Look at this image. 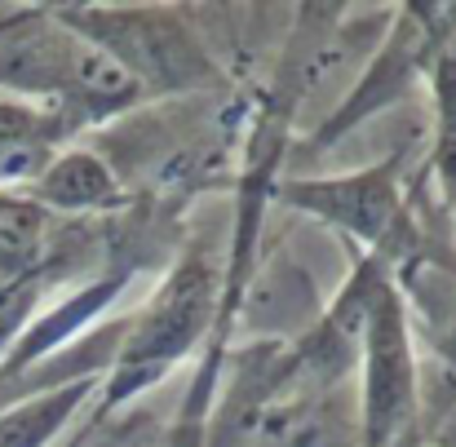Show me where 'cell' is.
Instances as JSON below:
<instances>
[{
    "mask_svg": "<svg viewBox=\"0 0 456 447\" xmlns=\"http://www.w3.org/2000/svg\"><path fill=\"white\" fill-rule=\"evenodd\" d=\"M0 85L22 93L27 107L53 116L71 138L147 107L129 71L94 40L71 31L53 9H36L9 31L0 49Z\"/></svg>",
    "mask_w": 456,
    "mask_h": 447,
    "instance_id": "1",
    "label": "cell"
},
{
    "mask_svg": "<svg viewBox=\"0 0 456 447\" xmlns=\"http://www.w3.org/2000/svg\"><path fill=\"white\" fill-rule=\"evenodd\" d=\"M222 301V266L204 240H191L173 271L159 280L147 305L125 323L107 372L98 381L102 412L134 403L155 381H164L195 345H208Z\"/></svg>",
    "mask_w": 456,
    "mask_h": 447,
    "instance_id": "2",
    "label": "cell"
},
{
    "mask_svg": "<svg viewBox=\"0 0 456 447\" xmlns=\"http://www.w3.org/2000/svg\"><path fill=\"white\" fill-rule=\"evenodd\" d=\"M71 31L94 40L107 58H116L147 102H173L213 93L226 85V67L217 62L208 36L191 22V9L159 4H67L53 9Z\"/></svg>",
    "mask_w": 456,
    "mask_h": 447,
    "instance_id": "3",
    "label": "cell"
},
{
    "mask_svg": "<svg viewBox=\"0 0 456 447\" xmlns=\"http://www.w3.org/2000/svg\"><path fill=\"white\" fill-rule=\"evenodd\" d=\"M271 199L346 235L354 248H363V257L381 266L412 262L417 253V222H412V195L403 186V155H390L372 168H354L341 177L280 173Z\"/></svg>",
    "mask_w": 456,
    "mask_h": 447,
    "instance_id": "4",
    "label": "cell"
},
{
    "mask_svg": "<svg viewBox=\"0 0 456 447\" xmlns=\"http://www.w3.org/2000/svg\"><path fill=\"white\" fill-rule=\"evenodd\" d=\"M444 40H448V9L444 4H395L381 53H372L363 62L359 80L332 107V116L310 134L302 155H319V150L337 147L354 125H363L368 116H377L386 107H395L412 89V80L430 71Z\"/></svg>",
    "mask_w": 456,
    "mask_h": 447,
    "instance_id": "5",
    "label": "cell"
},
{
    "mask_svg": "<svg viewBox=\"0 0 456 447\" xmlns=\"http://www.w3.org/2000/svg\"><path fill=\"white\" fill-rule=\"evenodd\" d=\"M27 199L40 204L45 213H102L125 199V186L98 150L67 147L45 164Z\"/></svg>",
    "mask_w": 456,
    "mask_h": 447,
    "instance_id": "6",
    "label": "cell"
},
{
    "mask_svg": "<svg viewBox=\"0 0 456 447\" xmlns=\"http://www.w3.org/2000/svg\"><path fill=\"white\" fill-rule=\"evenodd\" d=\"M67 138L71 134L53 116L27 102H0V186H31Z\"/></svg>",
    "mask_w": 456,
    "mask_h": 447,
    "instance_id": "7",
    "label": "cell"
},
{
    "mask_svg": "<svg viewBox=\"0 0 456 447\" xmlns=\"http://www.w3.org/2000/svg\"><path fill=\"white\" fill-rule=\"evenodd\" d=\"M94 390H98V377L94 372H80L76 381L49 386L36 399L9 408L0 417V447H49L62 435V426L89 403Z\"/></svg>",
    "mask_w": 456,
    "mask_h": 447,
    "instance_id": "8",
    "label": "cell"
},
{
    "mask_svg": "<svg viewBox=\"0 0 456 447\" xmlns=\"http://www.w3.org/2000/svg\"><path fill=\"white\" fill-rule=\"evenodd\" d=\"M49 271V213L31 199L0 195V280Z\"/></svg>",
    "mask_w": 456,
    "mask_h": 447,
    "instance_id": "9",
    "label": "cell"
}]
</instances>
